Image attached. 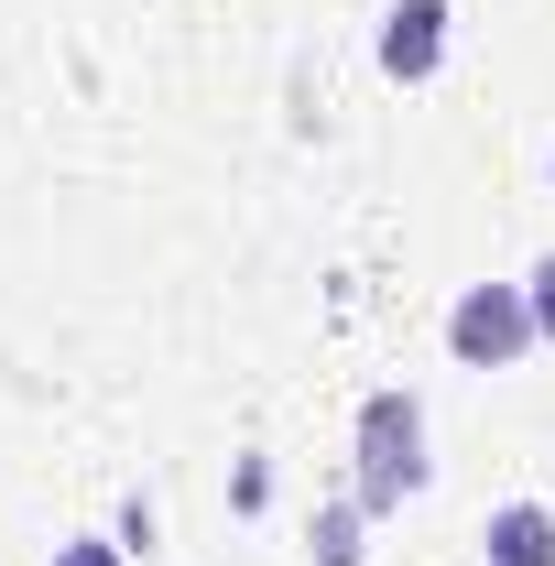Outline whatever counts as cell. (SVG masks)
I'll return each instance as SVG.
<instances>
[{"label": "cell", "mask_w": 555, "mask_h": 566, "mask_svg": "<svg viewBox=\"0 0 555 566\" xmlns=\"http://www.w3.org/2000/svg\"><path fill=\"white\" fill-rule=\"evenodd\" d=\"M44 566H132V545H121V534H66Z\"/></svg>", "instance_id": "cell-9"}, {"label": "cell", "mask_w": 555, "mask_h": 566, "mask_svg": "<svg viewBox=\"0 0 555 566\" xmlns=\"http://www.w3.org/2000/svg\"><path fill=\"white\" fill-rule=\"evenodd\" d=\"M425 480H436V458H425V403L404 392V381L359 392V415H348V491H359V512L392 523Z\"/></svg>", "instance_id": "cell-1"}, {"label": "cell", "mask_w": 555, "mask_h": 566, "mask_svg": "<svg viewBox=\"0 0 555 566\" xmlns=\"http://www.w3.org/2000/svg\"><path fill=\"white\" fill-rule=\"evenodd\" d=\"M436 338H447L458 370H523V359L545 349V338H534L523 283H458V294H447V316H436Z\"/></svg>", "instance_id": "cell-2"}, {"label": "cell", "mask_w": 555, "mask_h": 566, "mask_svg": "<svg viewBox=\"0 0 555 566\" xmlns=\"http://www.w3.org/2000/svg\"><path fill=\"white\" fill-rule=\"evenodd\" d=\"M545 175H555V153H545Z\"/></svg>", "instance_id": "cell-10"}, {"label": "cell", "mask_w": 555, "mask_h": 566, "mask_svg": "<svg viewBox=\"0 0 555 566\" xmlns=\"http://www.w3.org/2000/svg\"><path fill=\"white\" fill-rule=\"evenodd\" d=\"M447 44H458V0H392L381 33H370V66L392 87H436L447 76Z\"/></svg>", "instance_id": "cell-3"}, {"label": "cell", "mask_w": 555, "mask_h": 566, "mask_svg": "<svg viewBox=\"0 0 555 566\" xmlns=\"http://www.w3.org/2000/svg\"><path fill=\"white\" fill-rule=\"evenodd\" d=\"M109 534H121L132 556H153V545H164V501H153V491H132V501H121V523H109Z\"/></svg>", "instance_id": "cell-6"}, {"label": "cell", "mask_w": 555, "mask_h": 566, "mask_svg": "<svg viewBox=\"0 0 555 566\" xmlns=\"http://www.w3.org/2000/svg\"><path fill=\"white\" fill-rule=\"evenodd\" d=\"M480 566H555V501H490L480 523Z\"/></svg>", "instance_id": "cell-4"}, {"label": "cell", "mask_w": 555, "mask_h": 566, "mask_svg": "<svg viewBox=\"0 0 555 566\" xmlns=\"http://www.w3.org/2000/svg\"><path fill=\"white\" fill-rule=\"evenodd\" d=\"M305 566H370V512H359V491L316 501V523H305Z\"/></svg>", "instance_id": "cell-5"}, {"label": "cell", "mask_w": 555, "mask_h": 566, "mask_svg": "<svg viewBox=\"0 0 555 566\" xmlns=\"http://www.w3.org/2000/svg\"><path fill=\"white\" fill-rule=\"evenodd\" d=\"M229 512H273V458H262V447L229 469Z\"/></svg>", "instance_id": "cell-8"}, {"label": "cell", "mask_w": 555, "mask_h": 566, "mask_svg": "<svg viewBox=\"0 0 555 566\" xmlns=\"http://www.w3.org/2000/svg\"><path fill=\"white\" fill-rule=\"evenodd\" d=\"M523 305H534V338L555 349V251H534V262H523Z\"/></svg>", "instance_id": "cell-7"}]
</instances>
